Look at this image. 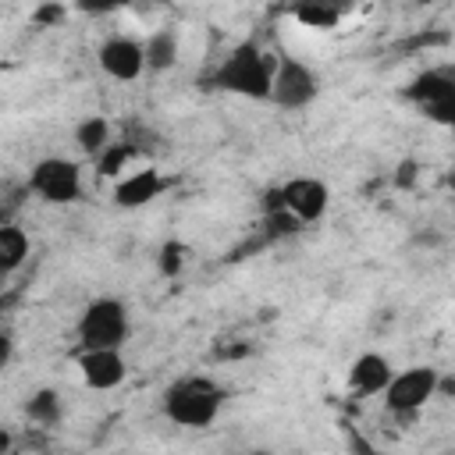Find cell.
I'll use <instances>...</instances> for the list:
<instances>
[{
    "label": "cell",
    "mask_w": 455,
    "mask_h": 455,
    "mask_svg": "<svg viewBox=\"0 0 455 455\" xmlns=\"http://www.w3.org/2000/svg\"><path fill=\"white\" fill-rule=\"evenodd\" d=\"M270 60L267 53L256 46V43H238L213 71V85L224 89V92H238V96H249V100H267L270 96Z\"/></svg>",
    "instance_id": "1"
},
{
    "label": "cell",
    "mask_w": 455,
    "mask_h": 455,
    "mask_svg": "<svg viewBox=\"0 0 455 455\" xmlns=\"http://www.w3.org/2000/svg\"><path fill=\"white\" fill-rule=\"evenodd\" d=\"M220 405H224V391L210 377H181L164 395V412L178 427H192V430L210 427L217 419Z\"/></svg>",
    "instance_id": "2"
},
{
    "label": "cell",
    "mask_w": 455,
    "mask_h": 455,
    "mask_svg": "<svg viewBox=\"0 0 455 455\" xmlns=\"http://www.w3.org/2000/svg\"><path fill=\"white\" fill-rule=\"evenodd\" d=\"M128 338V309L121 299H96L78 316L82 348H121Z\"/></svg>",
    "instance_id": "3"
},
{
    "label": "cell",
    "mask_w": 455,
    "mask_h": 455,
    "mask_svg": "<svg viewBox=\"0 0 455 455\" xmlns=\"http://www.w3.org/2000/svg\"><path fill=\"white\" fill-rule=\"evenodd\" d=\"M28 188H32L39 199H46V203L64 206V203H75V199L82 196V171H78L75 160L46 156V160H39V164L32 167Z\"/></svg>",
    "instance_id": "4"
},
{
    "label": "cell",
    "mask_w": 455,
    "mask_h": 455,
    "mask_svg": "<svg viewBox=\"0 0 455 455\" xmlns=\"http://www.w3.org/2000/svg\"><path fill=\"white\" fill-rule=\"evenodd\" d=\"M316 92H320V75H316L309 64H302V60H295V57L277 60V68H274V75H270V100H274L277 107L299 110V107L313 103Z\"/></svg>",
    "instance_id": "5"
},
{
    "label": "cell",
    "mask_w": 455,
    "mask_h": 455,
    "mask_svg": "<svg viewBox=\"0 0 455 455\" xmlns=\"http://www.w3.org/2000/svg\"><path fill=\"white\" fill-rule=\"evenodd\" d=\"M405 96L412 103H419L434 121L448 124L455 117V75H451V68H427V71H419L405 85Z\"/></svg>",
    "instance_id": "6"
},
{
    "label": "cell",
    "mask_w": 455,
    "mask_h": 455,
    "mask_svg": "<svg viewBox=\"0 0 455 455\" xmlns=\"http://www.w3.org/2000/svg\"><path fill=\"white\" fill-rule=\"evenodd\" d=\"M437 370L430 366H409L402 373H391L387 387H384V398H387V409L398 412V416H412L419 412L434 395H437Z\"/></svg>",
    "instance_id": "7"
},
{
    "label": "cell",
    "mask_w": 455,
    "mask_h": 455,
    "mask_svg": "<svg viewBox=\"0 0 455 455\" xmlns=\"http://www.w3.org/2000/svg\"><path fill=\"white\" fill-rule=\"evenodd\" d=\"M281 206L299 220V224H313V220H320L323 217V210H327V185L323 181H316V178H291V181H284L281 188Z\"/></svg>",
    "instance_id": "8"
},
{
    "label": "cell",
    "mask_w": 455,
    "mask_h": 455,
    "mask_svg": "<svg viewBox=\"0 0 455 455\" xmlns=\"http://www.w3.org/2000/svg\"><path fill=\"white\" fill-rule=\"evenodd\" d=\"M100 68L117 78V82H135L142 71H146V60H142V43L139 39H128V36H110L103 46H100Z\"/></svg>",
    "instance_id": "9"
},
{
    "label": "cell",
    "mask_w": 455,
    "mask_h": 455,
    "mask_svg": "<svg viewBox=\"0 0 455 455\" xmlns=\"http://www.w3.org/2000/svg\"><path fill=\"white\" fill-rule=\"evenodd\" d=\"M78 370H82L85 384L96 387V391L117 387V384L124 380V373H128V366H124V359H121V348H82Z\"/></svg>",
    "instance_id": "10"
},
{
    "label": "cell",
    "mask_w": 455,
    "mask_h": 455,
    "mask_svg": "<svg viewBox=\"0 0 455 455\" xmlns=\"http://www.w3.org/2000/svg\"><path fill=\"white\" fill-rule=\"evenodd\" d=\"M164 188H167V181H164L153 167H142V171L124 174V178L114 185V203H117V206H124V210H135V206L153 203Z\"/></svg>",
    "instance_id": "11"
},
{
    "label": "cell",
    "mask_w": 455,
    "mask_h": 455,
    "mask_svg": "<svg viewBox=\"0 0 455 455\" xmlns=\"http://www.w3.org/2000/svg\"><path fill=\"white\" fill-rule=\"evenodd\" d=\"M387 380H391V363L377 352H363L348 370V384L355 395H384Z\"/></svg>",
    "instance_id": "12"
},
{
    "label": "cell",
    "mask_w": 455,
    "mask_h": 455,
    "mask_svg": "<svg viewBox=\"0 0 455 455\" xmlns=\"http://www.w3.org/2000/svg\"><path fill=\"white\" fill-rule=\"evenodd\" d=\"M142 60L149 71H167L178 64V32L174 28H160L142 43Z\"/></svg>",
    "instance_id": "13"
},
{
    "label": "cell",
    "mask_w": 455,
    "mask_h": 455,
    "mask_svg": "<svg viewBox=\"0 0 455 455\" xmlns=\"http://www.w3.org/2000/svg\"><path fill=\"white\" fill-rule=\"evenodd\" d=\"M28 256V235L14 220L0 224V274H14Z\"/></svg>",
    "instance_id": "14"
},
{
    "label": "cell",
    "mask_w": 455,
    "mask_h": 455,
    "mask_svg": "<svg viewBox=\"0 0 455 455\" xmlns=\"http://www.w3.org/2000/svg\"><path fill=\"white\" fill-rule=\"evenodd\" d=\"M75 142H78L82 153L100 156L110 146V124H107V117H85L78 124V132H75Z\"/></svg>",
    "instance_id": "15"
},
{
    "label": "cell",
    "mask_w": 455,
    "mask_h": 455,
    "mask_svg": "<svg viewBox=\"0 0 455 455\" xmlns=\"http://www.w3.org/2000/svg\"><path fill=\"white\" fill-rule=\"evenodd\" d=\"M25 412H28L32 423H39V427H53V423L60 419V398H57V391H50V387L36 391V395L28 398Z\"/></svg>",
    "instance_id": "16"
},
{
    "label": "cell",
    "mask_w": 455,
    "mask_h": 455,
    "mask_svg": "<svg viewBox=\"0 0 455 455\" xmlns=\"http://www.w3.org/2000/svg\"><path fill=\"white\" fill-rule=\"evenodd\" d=\"M291 14H295L306 28H334V25H338V18H341V11H338L334 4H320V0L299 4Z\"/></svg>",
    "instance_id": "17"
},
{
    "label": "cell",
    "mask_w": 455,
    "mask_h": 455,
    "mask_svg": "<svg viewBox=\"0 0 455 455\" xmlns=\"http://www.w3.org/2000/svg\"><path fill=\"white\" fill-rule=\"evenodd\" d=\"M132 146L128 142H110L100 156H96V171H100V178H117L121 171H124V164L132 160Z\"/></svg>",
    "instance_id": "18"
},
{
    "label": "cell",
    "mask_w": 455,
    "mask_h": 455,
    "mask_svg": "<svg viewBox=\"0 0 455 455\" xmlns=\"http://www.w3.org/2000/svg\"><path fill=\"white\" fill-rule=\"evenodd\" d=\"M185 259H188V249L181 242H164V249H160V274L174 277L185 267Z\"/></svg>",
    "instance_id": "19"
},
{
    "label": "cell",
    "mask_w": 455,
    "mask_h": 455,
    "mask_svg": "<svg viewBox=\"0 0 455 455\" xmlns=\"http://www.w3.org/2000/svg\"><path fill=\"white\" fill-rule=\"evenodd\" d=\"M263 224H267V235L270 238H281V235H295L302 224L288 213V210H270V213H263Z\"/></svg>",
    "instance_id": "20"
},
{
    "label": "cell",
    "mask_w": 455,
    "mask_h": 455,
    "mask_svg": "<svg viewBox=\"0 0 455 455\" xmlns=\"http://www.w3.org/2000/svg\"><path fill=\"white\" fill-rule=\"evenodd\" d=\"M39 25H57L60 18H64V7L60 4H43V7H36V14H32Z\"/></svg>",
    "instance_id": "21"
},
{
    "label": "cell",
    "mask_w": 455,
    "mask_h": 455,
    "mask_svg": "<svg viewBox=\"0 0 455 455\" xmlns=\"http://www.w3.org/2000/svg\"><path fill=\"white\" fill-rule=\"evenodd\" d=\"M348 448H352V455H380V451L370 444V437L359 434V430H348Z\"/></svg>",
    "instance_id": "22"
},
{
    "label": "cell",
    "mask_w": 455,
    "mask_h": 455,
    "mask_svg": "<svg viewBox=\"0 0 455 455\" xmlns=\"http://www.w3.org/2000/svg\"><path fill=\"white\" fill-rule=\"evenodd\" d=\"M11 348H14V345H11V334L0 327V370L11 363Z\"/></svg>",
    "instance_id": "23"
},
{
    "label": "cell",
    "mask_w": 455,
    "mask_h": 455,
    "mask_svg": "<svg viewBox=\"0 0 455 455\" xmlns=\"http://www.w3.org/2000/svg\"><path fill=\"white\" fill-rule=\"evenodd\" d=\"M412 178H416V167L412 164H402V171L395 174V185H412Z\"/></svg>",
    "instance_id": "24"
},
{
    "label": "cell",
    "mask_w": 455,
    "mask_h": 455,
    "mask_svg": "<svg viewBox=\"0 0 455 455\" xmlns=\"http://www.w3.org/2000/svg\"><path fill=\"white\" fill-rule=\"evenodd\" d=\"M245 352H249L245 345H224L217 355H220V359H238V355H245Z\"/></svg>",
    "instance_id": "25"
},
{
    "label": "cell",
    "mask_w": 455,
    "mask_h": 455,
    "mask_svg": "<svg viewBox=\"0 0 455 455\" xmlns=\"http://www.w3.org/2000/svg\"><path fill=\"white\" fill-rule=\"evenodd\" d=\"M245 455H256V451H245Z\"/></svg>",
    "instance_id": "26"
}]
</instances>
